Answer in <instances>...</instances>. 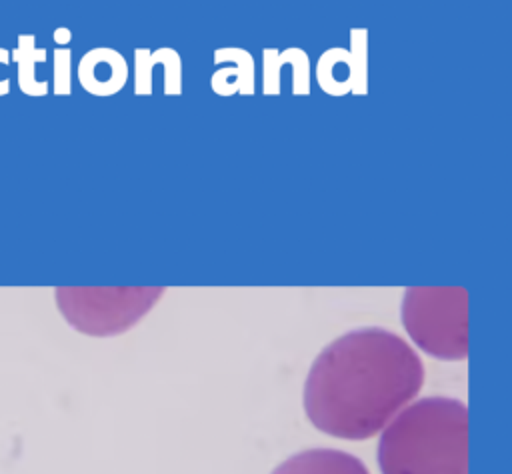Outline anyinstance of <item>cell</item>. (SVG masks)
Returning <instances> with one entry per match:
<instances>
[{"instance_id": "obj_1", "label": "cell", "mask_w": 512, "mask_h": 474, "mask_svg": "<svg viewBox=\"0 0 512 474\" xmlns=\"http://www.w3.org/2000/svg\"><path fill=\"white\" fill-rule=\"evenodd\" d=\"M422 384V360L404 338L380 326L356 328L314 358L302 406L316 430L368 440L416 398Z\"/></svg>"}, {"instance_id": "obj_2", "label": "cell", "mask_w": 512, "mask_h": 474, "mask_svg": "<svg viewBox=\"0 0 512 474\" xmlns=\"http://www.w3.org/2000/svg\"><path fill=\"white\" fill-rule=\"evenodd\" d=\"M382 474H468V406L428 396L402 408L380 432Z\"/></svg>"}, {"instance_id": "obj_3", "label": "cell", "mask_w": 512, "mask_h": 474, "mask_svg": "<svg viewBox=\"0 0 512 474\" xmlns=\"http://www.w3.org/2000/svg\"><path fill=\"white\" fill-rule=\"evenodd\" d=\"M400 318L410 340L438 360L468 356V292L462 286H410Z\"/></svg>"}, {"instance_id": "obj_4", "label": "cell", "mask_w": 512, "mask_h": 474, "mask_svg": "<svg viewBox=\"0 0 512 474\" xmlns=\"http://www.w3.org/2000/svg\"><path fill=\"white\" fill-rule=\"evenodd\" d=\"M164 292V286H58L54 300L74 330L108 338L130 330Z\"/></svg>"}, {"instance_id": "obj_5", "label": "cell", "mask_w": 512, "mask_h": 474, "mask_svg": "<svg viewBox=\"0 0 512 474\" xmlns=\"http://www.w3.org/2000/svg\"><path fill=\"white\" fill-rule=\"evenodd\" d=\"M270 474H370L366 464L344 450L310 448L288 456Z\"/></svg>"}, {"instance_id": "obj_6", "label": "cell", "mask_w": 512, "mask_h": 474, "mask_svg": "<svg viewBox=\"0 0 512 474\" xmlns=\"http://www.w3.org/2000/svg\"><path fill=\"white\" fill-rule=\"evenodd\" d=\"M80 78L90 92L110 94L124 84L126 66L118 52L94 50L82 62Z\"/></svg>"}]
</instances>
